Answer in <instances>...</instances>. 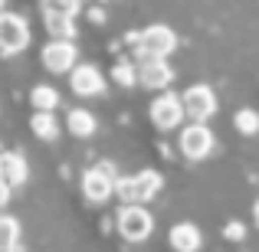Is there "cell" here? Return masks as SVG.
I'll return each instance as SVG.
<instances>
[{"mask_svg":"<svg viewBox=\"0 0 259 252\" xmlns=\"http://www.w3.org/2000/svg\"><path fill=\"white\" fill-rule=\"evenodd\" d=\"M128 43L138 49V56L167 59L174 53V46H177V36H174L171 26L151 23V26H145V30H138V33H128Z\"/></svg>","mask_w":259,"mask_h":252,"instance_id":"cell-1","label":"cell"},{"mask_svg":"<svg viewBox=\"0 0 259 252\" xmlns=\"http://www.w3.org/2000/svg\"><path fill=\"white\" fill-rule=\"evenodd\" d=\"M161 187H164V177H161L158 170H141V174H135V177L115 180V196H118L121 203H148L161 193Z\"/></svg>","mask_w":259,"mask_h":252,"instance_id":"cell-2","label":"cell"},{"mask_svg":"<svg viewBox=\"0 0 259 252\" xmlns=\"http://www.w3.org/2000/svg\"><path fill=\"white\" fill-rule=\"evenodd\" d=\"M118 233L125 236L128 242H145L148 236L154 233V220L141 203H125L118 213Z\"/></svg>","mask_w":259,"mask_h":252,"instance_id":"cell-3","label":"cell"},{"mask_svg":"<svg viewBox=\"0 0 259 252\" xmlns=\"http://www.w3.org/2000/svg\"><path fill=\"white\" fill-rule=\"evenodd\" d=\"M30 46V23L20 13H0V53L17 56Z\"/></svg>","mask_w":259,"mask_h":252,"instance_id":"cell-4","label":"cell"},{"mask_svg":"<svg viewBox=\"0 0 259 252\" xmlns=\"http://www.w3.org/2000/svg\"><path fill=\"white\" fill-rule=\"evenodd\" d=\"M177 98H181L184 118L207 121V118H213V112H217V95H213L210 85H190V88H184Z\"/></svg>","mask_w":259,"mask_h":252,"instance_id":"cell-5","label":"cell"},{"mask_svg":"<svg viewBox=\"0 0 259 252\" xmlns=\"http://www.w3.org/2000/svg\"><path fill=\"white\" fill-rule=\"evenodd\" d=\"M181 154L187 161H203V158H210V151H213V131L207 128V121H194V125H187L181 131Z\"/></svg>","mask_w":259,"mask_h":252,"instance_id":"cell-6","label":"cell"},{"mask_svg":"<svg viewBox=\"0 0 259 252\" xmlns=\"http://www.w3.org/2000/svg\"><path fill=\"white\" fill-rule=\"evenodd\" d=\"M135 79H138L145 88H154V92H164L167 85L174 82V69L167 66V59H154V56H141L138 69H135Z\"/></svg>","mask_w":259,"mask_h":252,"instance_id":"cell-7","label":"cell"},{"mask_svg":"<svg viewBox=\"0 0 259 252\" xmlns=\"http://www.w3.org/2000/svg\"><path fill=\"white\" fill-rule=\"evenodd\" d=\"M43 66L50 72H69L72 66H76V59H79V49H76V43L72 39H53V43H46L43 46Z\"/></svg>","mask_w":259,"mask_h":252,"instance_id":"cell-8","label":"cell"},{"mask_svg":"<svg viewBox=\"0 0 259 252\" xmlns=\"http://www.w3.org/2000/svg\"><path fill=\"white\" fill-rule=\"evenodd\" d=\"M82 193L92 203H105L108 196H115V174H112V167L99 164V167L85 170L82 174Z\"/></svg>","mask_w":259,"mask_h":252,"instance_id":"cell-9","label":"cell"},{"mask_svg":"<svg viewBox=\"0 0 259 252\" xmlns=\"http://www.w3.org/2000/svg\"><path fill=\"white\" fill-rule=\"evenodd\" d=\"M69 85H72V92L76 95H82V98H95V95H102L105 92V76H102L95 66H72L69 69Z\"/></svg>","mask_w":259,"mask_h":252,"instance_id":"cell-10","label":"cell"},{"mask_svg":"<svg viewBox=\"0 0 259 252\" xmlns=\"http://www.w3.org/2000/svg\"><path fill=\"white\" fill-rule=\"evenodd\" d=\"M181 118H184V108H181V98H177V95L161 92L158 98L151 102V121L161 128V131L177 128V125H181Z\"/></svg>","mask_w":259,"mask_h":252,"instance_id":"cell-11","label":"cell"},{"mask_svg":"<svg viewBox=\"0 0 259 252\" xmlns=\"http://www.w3.org/2000/svg\"><path fill=\"white\" fill-rule=\"evenodd\" d=\"M26 177H30V167H26L23 154H17V151L0 154V180H4L7 187H23Z\"/></svg>","mask_w":259,"mask_h":252,"instance_id":"cell-12","label":"cell"},{"mask_svg":"<svg viewBox=\"0 0 259 252\" xmlns=\"http://www.w3.org/2000/svg\"><path fill=\"white\" fill-rule=\"evenodd\" d=\"M167 239H171V249H177V252H197L200 242H203V236L194 223H174Z\"/></svg>","mask_w":259,"mask_h":252,"instance_id":"cell-13","label":"cell"},{"mask_svg":"<svg viewBox=\"0 0 259 252\" xmlns=\"http://www.w3.org/2000/svg\"><path fill=\"white\" fill-rule=\"evenodd\" d=\"M43 20L53 39H76V17L72 13H43Z\"/></svg>","mask_w":259,"mask_h":252,"instance_id":"cell-14","label":"cell"},{"mask_svg":"<svg viewBox=\"0 0 259 252\" xmlns=\"http://www.w3.org/2000/svg\"><path fill=\"white\" fill-rule=\"evenodd\" d=\"M30 128H33V134H36L39 141H56L59 138V121H56L53 112H36L30 118Z\"/></svg>","mask_w":259,"mask_h":252,"instance_id":"cell-15","label":"cell"},{"mask_svg":"<svg viewBox=\"0 0 259 252\" xmlns=\"http://www.w3.org/2000/svg\"><path fill=\"white\" fill-rule=\"evenodd\" d=\"M30 102H33V108L36 112H56V105H59V92L53 85H36L30 92Z\"/></svg>","mask_w":259,"mask_h":252,"instance_id":"cell-16","label":"cell"},{"mask_svg":"<svg viewBox=\"0 0 259 252\" xmlns=\"http://www.w3.org/2000/svg\"><path fill=\"white\" fill-rule=\"evenodd\" d=\"M69 131L76 134V138H89V134L95 131V115L85 112V108H76V112H69Z\"/></svg>","mask_w":259,"mask_h":252,"instance_id":"cell-17","label":"cell"},{"mask_svg":"<svg viewBox=\"0 0 259 252\" xmlns=\"http://www.w3.org/2000/svg\"><path fill=\"white\" fill-rule=\"evenodd\" d=\"M17 242H20V223L13 216L0 213V252H10Z\"/></svg>","mask_w":259,"mask_h":252,"instance_id":"cell-18","label":"cell"},{"mask_svg":"<svg viewBox=\"0 0 259 252\" xmlns=\"http://www.w3.org/2000/svg\"><path fill=\"white\" fill-rule=\"evenodd\" d=\"M233 125L240 134H259V112L253 108H240V112L233 115Z\"/></svg>","mask_w":259,"mask_h":252,"instance_id":"cell-19","label":"cell"},{"mask_svg":"<svg viewBox=\"0 0 259 252\" xmlns=\"http://www.w3.org/2000/svg\"><path fill=\"white\" fill-rule=\"evenodd\" d=\"M112 79L118 82L121 88H132L138 79H135V63H128V59H118L115 63V69H112Z\"/></svg>","mask_w":259,"mask_h":252,"instance_id":"cell-20","label":"cell"},{"mask_svg":"<svg viewBox=\"0 0 259 252\" xmlns=\"http://www.w3.org/2000/svg\"><path fill=\"white\" fill-rule=\"evenodd\" d=\"M82 0H43V13H72L76 17Z\"/></svg>","mask_w":259,"mask_h":252,"instance_id":"cell-21","label":"cell"},{"mask_svg":"<svg viewBox=\"0 0 259 252\" xmlns=\"http://www.w3.org/2000/svg\"><path fill=\"white\" fill-rule=\"evenodd\" d=\"M223 236H227L230 242H243L246 239V226H243V223H227V226H223Z\"/></svg>","mask_w":259,"mask_h":252,"instance_id":"cell-22","label":"cell"},{"mask_svg":"<svg viewBox=\"0 0 259 252\" xmlns=\"http://www.w3.org/2000/svg\"><path fill=\"white\" fill-rule=\"evenodd\" d=\"M10 190H13V187H7V183L0 180V210H4L7 203H10Z\"/></svg>","mask_w":259,"mask_h":252,"instance_id":"cell-23","label":"cell"},{"mask_svg":"<svg viewBox=\"0 0 259 252\" xmlns=\"http://www.w3.org/2000/svg\"><path fill=\"white\" fill-rule=\"evenodd\" d=\"M253 220H256V226H259V200H256V207H253Z\"/></svg>","mask_w":259,"mask_h":252,"instance_id":"cell-24","label":"cell"},{"mask_svg":"<svg viewBox=\"0 0 259 252\" xmlns=\"http://www.w3.org/2000/svg\"><path fill=\"white\" fill-rule=\"evenodd\" d=\"M10 252H23V249H17V246H13V249H10Z\"/></svg>","mask_w":259,"mask_h":252,"instance_id":"cell-25","label":"cell"},{"mask_svg":"<svg viewBox=\"0 0 259 252\" xmlns=\"http://www.w3.org/2000/svg\"><path fill=\"white\" fill-rule=\"evenodd\" d=\"M0 10H4V0H0Z\"/></svg>","mask_w":259,"mask_h":252,"instance_id":"cell-26","label":"cell"}]
</instances>
